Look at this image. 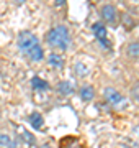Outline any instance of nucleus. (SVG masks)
Returning a JSON list of instances; mask_svg holds the SVG:
<instances>
[{
    "label": "nucleus",
    "mask_w": 139,
    "mask_h": 148,
    "mask_svg": "<svg viewBox=\"0 0 139 148\" xmlns=\"http://www.w3.org/2000/svg\"><path fill=\"white\" fill-rule=\"evenodd\" d=\"M59 148H85V140L77 135H67L59 138Z\"/></svg>",
    "instance_id": "nucleus-3"
},
{
    "label": "nucleus",
    "mask_w": 139,
    "mask_h": 148,
    "mask_svg": "<svg viewBox=\"0 0 139 148\" xmlns=\"http://www.w3.org/2000/svg\"><path fill=\"white\" fill-rule=\"evenodd\" d=\"M20 137H22V140L25 142V145H28V147H31V145L36 143L34 135H33L31 132H28V130H22V132H20Z\"/></svg>",
    "instance_id": "nucleus-15"
},
{
    "label": "nucleus",
    "mask_w": 139,
    "mask_h": 148,
    "mask_svg": "<svg viewBox=\"0 0 139 148\" xmlns=\"http://www.w3.org/2000/svg\"><path fill=\"white\" fill-rule=\"evenodd\" d=\"M0 148H16V140L8 133H0Z\"/></svg>",
    "instance_id": "nucleus-12"
},
{
    "label": "nucleus",
    "mask_w": 139,
    "mask_h": 148,
    "mask_svg": "<svg viewBox=\"0 0 139 148\" xmlns=\"http://www.w3.org/2000/svg\"><path fill=\"white\" fill-rule=\"evenodd\" d=\"M44 40H46L49 48L59 49V51H67L70 48V43H72L70 32L65 25H57V27L51 28V30L46 33Z\"/></svg>",
    "instance_id": "nucleus-1"
},
{
    "label": "nucleus",
    "mask_w": 139,
    "mask_h": 148,
    "mask_svg": "<svg viewBox=\"0 0 139 148\" xmlns=\"http://www.w3.org/2000/svg\"><path fill=\"white\" fill-rule=\"evenodd\" d=\"M16 45H18V49H20L23 54H28V53L33 49V48L39 45V41H38V36L34 35V33L25 30V32H20V33H18Z\"/></svg>",
    "instance_id": "nucleus-2"
},
{
    "label": "nucleus",
    "mask_w": 139,
    "mask_h": 148,
    "mask_svg": "<svg viewBox=\"0 0 139 148\" xmlns=\"http://www.w3.org/2000/svg\"><path fill=\"white\" fill-rule=\"evenodd\" d=\"M28 122H30V125H31L34 130H41L44 125V117L39 114V112H31L30 115H28Z\"/></svg>",
    "instance_id": "nucleus-9"
},
{
    "label": "nucleus",
    "mask_w": 139,
    "mask_h": 148,
    "mask_svg": "<svg viewBox=\"0 0 139 148\" xmlns=\"http://www.w3.org/2000/svg\"><path fill=\"white\" fill-rule=\"evenodd\" d=\"M74 68H75V74H77V76H80V77H85L87 74L90 73V68H87L84 63H75Z\"/></svg>",
    "instance_id": "nucleus-16"
},
{
    "label": "nucleus",
    "mask_w": 139,
    "mask_h": 148,
    "mask_svg": "<svg viewBox=\"0 0 139 148\" xmlns=\"http://www.w3.org/2000/svg\"><path fill=\"white\" fill-rule=\"evenodd\" d=\"M46 61H48V64L54 69H62L64 64H65L64 58H62L59 53H49L48 56H46Z\"/></svg>",
    "instance_id": "nucleus-7"
},
{
    "label": "nucleus",
    "mask_w": 139,
    "mask_h": 148,
    "mask_svg": "<svg viewBox=\"0 0 139 148\" xmlns=\"http://www.w3.org/2000/svg\"><path fill=\"white\" fill-rule=\"evenodd\" d=\"M56 90L61 95H72L74 94V86L69 81H59V84L56 86Z\"/></svg>",
    "instance_id": "nucleus-10"
},
{
    "label": "nucleus",
    "mask_w": 139,
    "mask_h": 148,
    "mask_svg": "<svg viewBox=\"0 0 139 148\" xmlns=\"http://www.w3.org/2000/svg\"><path fill=\"white\" fill-rule=\"evenodd\" d=\"M31 87L34 90H48L49 89V84L44 79L38 77V76H34V77L31 79Z\"/></svg>",
    "instance_id": "nucleus-14"
},
{
    "label": "nucleus",
    "mask_w": 139,
    "mask_h": 148,
    "mask_svg": "<svg viewBox=\"0 0 139 148\" xmlns=\"http://www.w3.org/2000/svg\"><path fill=\"white\" fill-rule=\"evenodd\" d=\"M126 54L133 59H139V41H131L126 46Z\"/></svg>",
    "instance_id": "nucleus-13"
},
{
    "label": "nucleus",
    "mask_w": 139,
    "mask_h": 148,
    "mask_svg": "<svg viewBox=\"0 0 139 148\" xmlns=\"http://www.w3.org/2000/svg\"><path fill=\"white\" fill-rule=\"evenodd\" d=\"M26 56L31 59L33 63H39V61H43V59H44V49H43V46H41V45L34 46L31 51L26 54Z\"/></svg>",
    "instance_id": "nucleus-11"
},
{
    "label": "nucleus",
    "mask_w": 139,
    "mask_h": 148,
    "mask_svg": "<svg viewBox=\"0 0 139 148\" xmlns=\"http://www.w3.org/2000/svg\"><path fill=\"white\" fill-rule=\"evenodd\" d=\"M100 16H102V20L105 21V23H115V21H116V18H118L116 7L110 5V3L103 5L102 8H100Z\"/></svg>",
    "instance_id": "nucleus-6"
},
{
    "label": "nucleus",
    "mask_w": 139,
    "mask_h": 148,
    "mask_svg": "<svg viewBox=\"0 0 139 148\" xmlns=\"http://www.w3.org/2000/svg\"><path fill=\"white\" fill-rule=\"evenodd\" d=\"M79 95H80V99L84 102H90L95 99V89H93V86L90 84H84L79 89Z\"/></svg>",
    "instance_id": "nucleus-8"
},
{
    "label": "nucleus",
    "mask_w": 139,
    "mask_h": 148,
    "mask_svg": "<svg viewBox=\"0 0 139 148\" xmlns=\"http://www.w3.org/2000/svg\"><path fill=\"white\" fill-rule=\"evenodd\" d=\"M103 99H105L107 104L116 107L123 102V94L118 89H115V87H105V89H103Z\"/></svg>",
    "instance_id": "nucleus-5"
},
{
    "label": "nucleus",
    "mask_w": 139,
    "mask_h": 148,
    "mask_svg": "<svg viewBox=\"0 0 139 148\" xmlns=\"http://www.w3.org/2000/svg\"><path fill=\"white\" fill-rule=\"evenodd\" d=\"M92 33L95 35V38L100 41V45H103L105 48H110L108 45V30L107 27L103 25V21H95L92 25Z\"/></svg>",
    "instance_id": "nucleus-4"
},
{
    "label": "nucleus",
    "mask_w": 139,
    "mask_h": 148,
    "mask_svg": "<svg viewBox=\"0 0 139 148\" xmlns=\"http://www.w3.org/2000/svg\"><path fill=\"white\" fill-rule=\"evenodd\" d=\"M131 97H133L134 101L139 102V82H136V84L133 86V89H131Z\"/></svg>",
    "instance_id": "nucleus-17"
},
{
    "label": "nucleus",
    "mask_w": 139,
    "mask_h": 148,
    "mask_svg": "<svg viewBox=\"0 0 139 148\" xmlns=\"http://www.w3.org/2000/svg\"><path fill=\"white\" fill-rule=\"evenodd\" d=\"M39 148H54V147H51L49 143H43V145H39Z\"/></svg>",
    "instance_id": "nucleus-18"
}]
</instances>
